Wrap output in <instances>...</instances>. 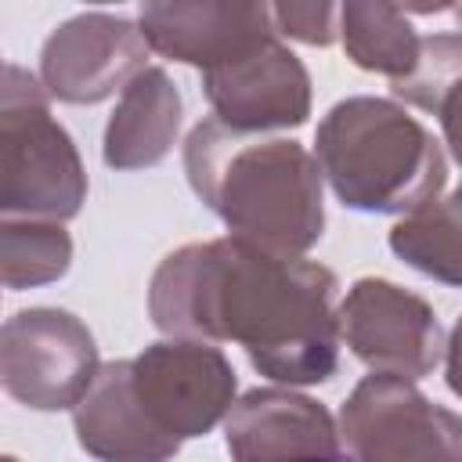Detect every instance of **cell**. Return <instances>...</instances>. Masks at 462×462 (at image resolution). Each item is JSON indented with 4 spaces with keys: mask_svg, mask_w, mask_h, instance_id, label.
Returning a JSON list of instances; mask_svg holds the SVG:
<instances>
[{
    "mask_svg": "<svg viewBox=\"0 0 462 462\" xmlns=\"http://www.w3.org/2000/svg\"><path fill=\"white\" fill-rule=\"evenodd\" d=\"M202 94L217 123L249 137L296 130L310 116V76L282 40L202 72Z\"/></svg>",
    "mask_w": 462,
    "mask_h": 462,
    "instance_id": "10",
    "label": "cell"
},
{
    "mask_svg": "<svg viewBox=\"0 0 462 462\" xmlns=\"http://www.w3.org/2000/svg\"><path fill=\"white\" fill-rule=\"evenodd\" d=\"M321 177L346 209L408 217L440 199L448 159L440 141L390 97H343L314 134Z\"/></svg>",
    "mask_w": 462,
    "mask_h": 462,
    "instance_id": "3",
    "label": "cell"
},
{
    "mask_svg": "<svg viewBox=\"0 0 462 462\" xmlns=\"http://www.w3.org/2000/svg\"><path fill=\"white\" fill-rule=\"evenodd\" d=\"M72 267V238L61 224L4 217L0 220V278L7 289H36L58 282Z\"/></svg>",
    "mask_w": 462,
    "mask_h": 462,
    "instance_id": "18",
    "label": "cell"
},
{
    "mask_svg": "<svg viewBox=\"0 0 462 462\" xmlns=\"http://www.w3.org/2000/svg\"><path fill=\"white\" fill-rule=\"evenodd\" d=\"M83 202L87 170L76 141L51 116L47 87L7 61L0 83V213L65 224Z\"/></svg>",
    "mask_w": 462,
    "mask_h": 462,
    "instance_id": "4",
    "label": "cell"
},
{
    "mask_svg": "<svg viewBox=\"0 0 462 462\" xmlns=\"http://www.w3.org/2000/svg\"><path fill=\"white\" fill-rule=\"evenodd\" d=\"M271 18L278 36L328 47L339 36V7L336 4H271Z\"/></svg>",
    "mask_w": 462,
    "mask_h": 462,
    "instance_id": "19",
    "label": "cell"
},
{
    "mask_svg": "<svg viewBox=\"0 0 462 462\" xmlns=\"http://www.w3.org/2000/svg\"><path fill=\"white\" fill-rule=\"evenodd\" d=\"M101 372L94 332L61 307H29L0 328V383L32 411L76 408Z\"/></svg>",
    "mask_w": 462,
    "mask_h": 462,
    "instance_id": "6",
    "label": "cell"
},
{
    "mask_svg": "<svg viewBox=\"0 0 462 462\" xmlns=\"http://www.w3.org/2000/svg\"><path fill=\"white\" fill-rule=\"evenodd\" d=\"M455 14H458V22H462V7H455Z\"/></svg>",
    "mask_w": 462,
    "mask_h": 462,
    "instance_id": "21",
    "label": "cell"
},
{
    "mask_svg": "<svg viewBox=\"0 0 462 462\" xmlns=\"http://www.w3.org/2000/svg\"><path fill=\"white\" fill-rule=\"evenodd\" d=\"M148 40L137 22L83 11L54 25L40 47V83L65 105H97L123 94L148 69Z\"/></svg>",
    "mask_w": 462,
    "mask_h": 462,
    "instance_id": "9",
    "label": "cell"
},
{
    "mask_svg": "<svg viewBox=\"0 0 462 462\" xmlns=\"http://www.w3.org/2000/svg\"><path fill=\"white\" fill-rule=\"evenodd\" d=\"M444 379H448V390L455 397H462V318L455 321V328L448 332V343H444Z\"/></svg>",
    "mask_w": 462,
    "mask_h": 462,
    "instance_id": "20",
    "label": "cell"
},
{
    "mask_svg": "<svg viewBox=\"0 0 462 462\" xmlns=\"http://www.w3.org/2000/svg\"><path fill=\"white\" fill-rule=\"evenodd\" d=\"M72 430L97 462H170L180 451V440L166 437L141 408L130 357L101 365L90 393L72 408Z\"/></svg>",
    "mask_w": 462,
    "mask_h": 462,
    "instance_id": "13",
    "label": "cell"
},
{
    "mask_svg": "<svg viewBox=\"0 0 462 462\" xmlns=\"http://www.w3.org/2000/svg\"><path fill=\"white\" fill-rule=\"evenodd\" d=\"M130 379L148 419L180 444L206 437L238 401L227 354L199 339H159L144 346L130 357Z\"/></svg>",
    "mask_w": 462,
    "mask_h": 462,
    "instance_id": "7",
    "label": "cell"
},
{
    "mask_svg": "<svg viewBox=\"0 0 462 462\" xmlns=\"http://www.w3.org/2000/svg\"><path fill=\"white\" fill-rule=\"evenodd\" d=\"M339 40L357 69L390 76V83L404 79L422 51V36L408 22L404 7L383 0L339 4Z\"/></svg>",
    "mask_w": 462,
    "mask_h": 462,
    "instance_id": "15",
    "label": "cell"
},
{
    "mask_svg": "<svg viewBox=\"0 0 462 462\" xmlns=\"http://www.w3.org/2000/svg\"><path fill=\"white\" fill-rule=\"evenodd\" d=\"M184 173L199 202L253 245L307 256L325 235V177L300 141L235 134L209 116L188 130Z\"/></svg>",
    "mask_w": 462,
    "mask_h": 462,
    "instance_id": "2",
    "label": "cell"
},
{
    "mask_svg": "<svg viewBox=\"0 0 462 462\" xmlns=\"http://www.w3.org/2000/svg\"><path fill=\"white\" fill-rule=\"evenodd\" d=\"M336 292L325 263L224 235L162 256L148 285V318L166 339L238 343L278 386H314L339 368Z\"/></svg>",
    "mask_w": 462,
    "mask_h": 462,
    "instance_id": "1",
    "label": "cell"
},
{
    "mask_svg": "<svg viewBox=\"0 0 462 462\" xmlns=\"http://www.w3.org/2000/svg\"><path fill=\"white\" fill-rule=\"evenodd\" d=\"M231 462H346L332 411L292 386H256L224 419Z\"/></svg>",
    "mask_w": 462,
    "mask_h": 462,
    "instance_id": "11",
    "label": "cell"
},
{
    "mask_svg": "<svg viewBox=\"0 0 462 462\" xmlns=\"http://www.w3.org/2000/svg\"><path fill=\"white\" fill-rule=\"evenodd\" d=\"M137 25L148 47L162 58L195 65L202 72L235 61L260 43L278 40L271 4H231V0H173L144 4Z\"/></svg>",
    "mask_w": 462,
    "mask_h": 462,
    "instance_id": "12",
    "label": "cell"
},
{
    "mask_svg": "<svg viewBox=\"0 0 462 462\" xmlns=\"http://www.w3.org/2000/svg\"><path fill=\"white\" fill-rule=\"evenodd\" d=\"M184 101L177 83L166 69L148 65L116 101L105 137H101V159L108 170H148L159 166L170 148L177 144Z\"/></svg>",
    "mask_w": 462,
    "mask_h": 462,
    "instance_id": "14",
    "label": "cell"
},
{
    "mask_svg": "<svg viewBox=\"0 0 462 462\" xmlns=\"http://www.w3.org/2000/svg\"><path fill=\"white\" fill-rule=\"evenodd\" d=\"M390 87L397 101L437 116L451 159L462 166V32L422 36L415 69Z\"/></svg>",
    "mask_w": 462,
    "mask_h": 462,
    "instance_id": "16",
    "label": "cell"
},
{
    "mask_svg": "<svg viewBox=\"0 0 462 462\" xmlns=\"http://www.w3.org/2000/svg\"><path fill=\"white\" fill-rule=\"evenodd\" d=\"M339 336L375 375L426 379L444 361L437 310L390 278H357L339 303Z\"/></svg>",
    "mask_w": 462,
    "mask_h": 462,
    "instance_id": "8",
    "label": "cell"
},
{
    "mask_svg": "<svg viewBox=\"0 0 462 462\" xmlns=\"http://www.w3.org/2000/svg\"><path fill=\"white\" fill-rule=\"evenodd\" d=\"M350 462H462V415L397 375H365L339 408Z\"/></svg>",
    "mask_w": 462,
    "mask_h": 462,
    "instance_id": "5",
    "label": "cell"
},
{
    "mask_svg": "<svg viewBox=\"0 0 462 462\" xmlns=\"http://www.w3.org/2000/svg\"><path fill=\"white\" fill-rule=\"evenodd\" d=\"M390 249L419 274L462 289V184L401 217L390 227Z\"/></svg>",
    "mask_w": 462,
    "mask_h": 462,
    "instance_id": "17",
    "label": "cell"
}]
</instances>
